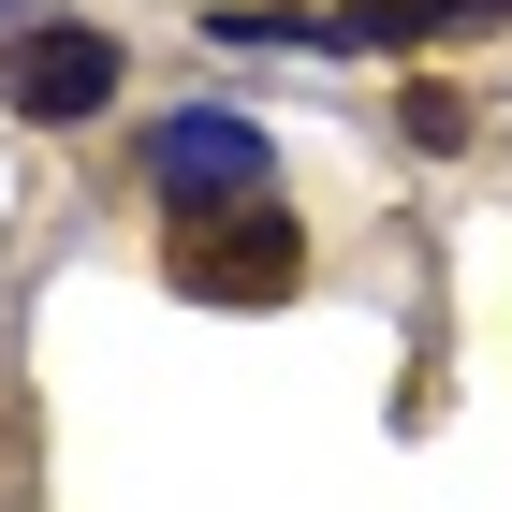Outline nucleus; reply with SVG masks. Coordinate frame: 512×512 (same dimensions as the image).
I'll list each match as a JSON object with an SVG mask.
<instances>
[{
    "instance_id": "obj_1",
    "label": "nucleus",
    "mask_w": 512,
    "mask_h": 512,
    "mask_svg": "<svg viewBox=\"0 0 512 512\" xmlns=\"http://www.w3.org/2000/svg\"><path fill=\"white\" fill-rule=\"evenodd\" d=\"M293 278H308V235H293L264 191H249V205H205V220H176V293H191V308H278Z\"/></svg>"
},
{
    "instance_id": "obj_2",
    "label": "nucleus",
    "mask_w": 512,
    "mask_h": 512,
    "mask_svg": "<svg viewBox=\"0 0 512 512\" xmlns=\"http://www.w3.org/2000/svg\"><path fill=\"white\" fill-rule=\"evenodd\" d=\"M147 191L176 205V220L249 205V191H264V118H249V103H176V118L147 132Z\"/></svg>"
},
{
    "instance_id": "obj_3",
    "label": "nucleus",
    "mask_w": 512,
    "mask_h": 512,
    "mask_svg": "<svg viewBox=\"0 0 512 512\" xmlns=\"http://www.w3.org/2000/svg\"><path fill=\"white\" fill-rule=\"evenodd\" d=\"M0 88H15V118H44V132L103 118V103H118V30H15Z\"/></svg>"
}]
</instances>
